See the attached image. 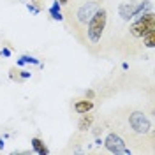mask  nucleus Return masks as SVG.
<instances>
[{
  "label": "nucleus",
  "mask_w": 155,
  "mask_h": 155,
  "mask_svg": "<svg viewBox=\"0 0 155 155\" xmlns=\"http://www.w3.org/2000/svg\"><path fill=\"white\" fill-rule=\"evenodd\" d=\"M106 21H107V11L106 9H99L94 12V16L90 18L88 21V28H87V34H88V39L97 44L101 37H102V34H104V28H106Z\"/></svg>",
  "instance_id": "f257e3e1"
},
{
  "label": "nucleus",
  "mask_w": 155,
  "mask_h": 155,
  "mask_svg": "<svg viewBox=\"0 0 155 155\" xmlns=\"http://www.w3.org/2000/svg\"><path fill=\"white\" fill-rule=\"evenodd\" d=\"M150 30H155V16L152 11H146L141 16H137V19L130 25V34L134 37H143Z\"/></svg>",
  "instance_id": "f03ea898"
},
{
  "label": "nucleus",
  "mask_w": 155,
  "mask_h": 155,
  "mask_svg": "<svg viewBox=\"0 0 155 155\" xmlns=\"http://www.w3.org/2000/svg\"><path fill=\"white\" fill-rule=\"evenodd\" d=\"M129 125L132 127V130L137 132V134H146V132H150V129H152V120H150L145 113L134 111L132 115L129 116Z\"/></svg>",
  "instance_id": "7ed1b4c3"
},
{
  "label": "nucleus",
  "mask_w": 155,
  "mask_h": 155,
  "mask_svg": "<svg viewBox=\"0 0 155 155\" xmlns=\"http://www.w3.org/2000/svg\"><path fill=\"white\" fill-rule=\"evenodd\" d=\"M104 145H106L107 152H111V153H120V155H129V153H130V150L127 148L125 141H124L118 134H115V132L107 134Z\"/></svg>",
  "instance_id": "20e7f679"
},
{
  "label": "nucleus",
  "mask_w": 155,
  "mask_h": 155,
  "mask_svg": "<svg viewBox=\"0 0 155 155\" xmlns=\"http://www.w3.org/2000/svg\"><path fill=\"white\" fill-rule=\"evenodd\" d=\"M97 9H99V4H97V2H85V4L78 9V21H79L81 25H87Z\"/></svg>",
  "instance_id": "39448f33"
},
{
  "label": "nucleus",
  "mask_w": 155,
  "mask_h": 155,
  "mask_svg": "<svg viewBox=\"0 0 155 155\" xmlns=\"http://www.w3.org/2000/svg\"><path fill=\"white\" fill-rule=\"evenodd\" d=\"M134 9H136V4H120V7H118V14L122 16V19H125V21H129V19L134 18Z\"/></svg>",
  "instance_id": "423d86ee"
},
{
  "label": "nucleus",
  "mask_w": 155,
  "mask_h": 155,
  "mask_svg": "<svg viewBox=\"0 0 155 155\" xmlns=\"http://www.w3.org/2000/svg\"><path fill=\"white\" fill-rule=\"evenodd\" d=\"M92 107H94V102L92 101H78V102H74V111L79 113V115L88 113Z\"/></svg>",
  "instance_id": "0eeeda50"
},
{
  "label": "nucleus",
  "mask_w": 155,
  "mask_h": 155,
  "mask_svg": "<svg viewBox=\"0 0 155 155\" xmlns=\"http://www.w3.org/2000/svg\"><path fill=\"white\" fill-rule=\"evenodd\" d=\"M32 148H34V152L39 155H48L49 153V150H48V146L44 145L39 137H34L32 139Z\"/></svg>",
  "instance_id": "6e6552de"
},
{
  "label": "nucleus",
  "mask_w": 155,
  "mask_h": 155,
  "mask_svg": "<svg viewBox=\"0 0 155 155\" xmlns=\"http://www.w3.org/2000/svg\"><path fill=\"white\" fill-rule=\"evenodd\" d=\"M60 5H62V4L57 0V2H53V4H51V7H49V14H51V18L57 19V21H62V19H64L62 11H60Z\"/></svg>",
  "instance_id": "1a4fd4ad"
},
{
  "label": "nucleus",
  "mask_w": 155,
  "mask_h": 155,
  "mask_svg": "<svg viewBox=\"0 0 155 155\" xmlns=\"http://www.w3.org/2000/svg\"><path fill=\"white\" fill-rule=\"evenodd\" d=\"M92 122H94V116H92V115H87V113H83L81 120H79V124H78V129H79V130H87V129H90Z\"/></svg>",
  "instance_id": "9d476101"
},
{
  "label": "nucleus",
  "mask_w": 155,
  "mask_h": 155,
  "mask_svg": "<svg viewBox=\"0 0 155 155\" xmlns=\"http://www.w3.org/2000/svg\"><path fill=\"white\" fill-rule=\"evenodd\" d=\"M143 41H145L146 48H153L155 46V30H150L148 34H145L143 35Z\"/></svg>",
  "instance_id": "9b49d317"
},
{
  "label": "nucleus",
  "mask_w": 155,
  "mask_h": 155,
  "mask_svg": "<svg viewBox=\"0 0 155 155\" xmlns=\"http://www.w3.org/2000/svg\"><path fill=\"white\" fill-rule=\"evenodd\" d=\"M25 64H35V65H39V60L34 57H28V55H25V57H21L18 60V65L21 67V65H25Z\"/></svg>",
  "instance_id": "f8f14e48"
},
{
  "label": "nucleus",
  "mask_w": 155,
  "mask_h": 155,
  "mask_svg": "<svg viewBox=\"0 0 155 155\" xmlns=\"http://www.w3.org/2000/svg\"><path fill=\"white\" fill-rule=\"evenodd\" d=\"M27 9H28L32 14H39V9L35 7V5H32V4H27Z\"/></svg>",
  "instance_id": "ddd939ff"
},
{
  "label": "nucleus",
  "mask_w": 155,
  "mask_h": 155,
  "mask_svg": "<svg viewBox=\"0 0 155 155\" xmlns=\"http://www.w3.org/2000/svg\"><path fill=\"white\" fill-rule=\"evenodd\" d=\"M27 78H30V72L28 71H21V74L18 76V79H27Z\"/></svg>",
  "instance_id": "4468645a"
},
{
  "label": "nucleus",
  "mask_w": 155,
  "mask_h": 155,
  "mask_svg": "<svg viewBox=\"0 0 155 155\" xmlns=\"http://www.w3.org/2000/svg\"><path fill=\"white\" fill-rule=\"evenodd\" d=\"M2 55H4V57H11V49L9 48H2Z\"/></svg>",
  "instance_id": "2eb2a0df"
},
{
  "label": "nucleus",
  "mask_w": 155,
  "mask_h": 155,
  "mask_svg": "<svg viewBox=\"0 0 155 155\" xmlns=\"http://www.w3.org/2000/svg\"><path fill=\"white\" fill-rule=\"evenodd\" d=\"M87 95H88V99H92V97H94V92H92V90H88Z\"/></svg>",
  "instance_id": "dca6fc26"
},
{
  "label": "nucleus",
  "mask_w": 155,
  "mask_h": 155,
  "mask_svg": "<svg viewBox=\"0 0 155 155\" xmlns=\"http://www.w3.org/2000/svg\"><path fill=\"white\" fill-rule=\"evenodd\" d=\"M58 2H60V4H67L69 0H58Z\"/></svg>",
  "instance_id": "f3484780"
},
{
  "label": "nucleus",
  "mask_w": 155,
  "mask_h": 155,
  "mask_svg": "<svg viewBox=\"0 0 155 155\" xmlns=\"http://www.w3.org/2000/svg\"><path fill=\"white\" fill-rule=\"evenodd\" d=\"M32 2H35V0H32Z\"/></svg>",
  "instance_id": "a211bd4d"
}]
</instances>
